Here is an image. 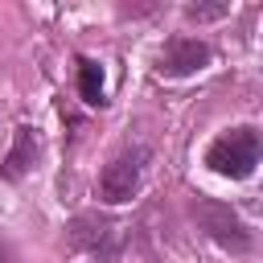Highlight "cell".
<instances>
[{
  "label": "cell",
  "instance_id": "obj_1",
  "mask_svg": "<svg viewBox=\"0 0 263 263\" xmlns=\"http://www.w3.org/2000/svg\"><path fill=\"white\" fill-rule=\"evenodd\" d=\"M205 164L230 181H242L255 173L259 164V132L255 127H230L226 136H218L205 152Z\"/></svg>",
  "mask_w": 263,
  "mask_h": 263
},
{
  "label": "cell",
  "instance_id": "obj_2",
  "mask_svg": "<svg viewBox=\"0 0 263 263\" xmlns=\"http://www.w3.org/2000/svg\"><path fill=\"white\" fill-rule=\"evenodd\" d=\"M193 218H197V226H201L218 247H226V251H234V255H242V251L255 247L247 222H242L230 205H222V201H210V197L197 201V205H193Z\"/></svg>",
  "mask_w": 263,
  "mask_h": 263
},
{
  "label": "cell",
  "instance_id": "obj_3",
  "mask_svg": "<svg viewBox=\"0 0 263 263\" xmlns=\"http://www.w3.org/2000/svg\"><path fill=\"white\" fill-rule=\"evenodd\" d=\"M144 160H148V152H144V148H127V152H119V156L103 168V177H99V197H103L107 205L127 201V197L140 189Z\"/></svg>",
  "mask_w": 263,
  "mask_h": 263
},
{
  "label": "cell",
  "instance_id": "obj_4",
  "mask_svg": "<svg viewBox=\"0 0 263 263\" xmlns=\"http://www.w3.org/2000/svg\"><path fill=\"white\" fill-rule=\"evenodd\" d=\"M210 45L205 41H193V37H173L164 49H160V74L168 78H185V74H197L210 66Z\"/></svg>",
  "mask_w": 263,
  "mask_h": 263
},
{
  "label": "cell",
  "instance_id": "obj_5",
  "mask_svg": "<svg viewBox=\"0 0 263 263\" xmlns=\"http://www.w3.org/2000/svg\"><path fill=\"white\" fill-rule=\"evenodd\" d=\"M66 238L78 251H107V242L115 238V222L111 218H99V214H78L66 226Z\"/></svg>",
  "mask_w": 263,
  "mask_h": 263
},
{
  "label": "cell",
  "instance_id": "obj_6",
  "mask_svg": "<svg viewBox=\"0 0 263 263\" xmlns=\"http://www.w3.org/2000/svg\"><path fill=\"white\" fill-rule=\"evenodd\" d=\"M37 148H41L37 132H33V127H16L12 148H8V156H4V164H0V177H4V181L25 177V173L33 168V160H37Z\"/></svg>",
  "mask_w": 263,
  "mask_h": 263
},
{
  "label": "cell",
  "instance_id": "obj_7",
  "mask_svg": "<svg viewBox=\"0 0 263 263\" xmlns=\"http://www.w3.org/2000/svg\"><path fill=\"white\" fill-rule=\"evenodd\" d=\"M78 86H82V99H86L90 107H103V70H99V62H82Z\"/></svg>",
  "mask_w": 263,
  "mask_h": 263
},
{
  "label": "cell",
  "instance_id": "obj_8",
  "mask_svg": "<svg viewBox=\"0 0 263 263\" xmlns=\"http://www.w3.org/2000/svg\"><path fill=\"white\" fill-rule=\"evenodd\" d=\"M226 12H230V4H189V8H185L189 21H218V16H226Z\"/></svg>",
  "mask_w": 263,
  "mask_h": 263
},
{
  "label": "cell",
  "instance_id": "obj_9",
  "mask_svg": "<svg viewBox=\"0 0 263 263\" xmlns=\"http://www.w3.org/2000/svg\"><path fill=\"white\" fill-rule=\"evenodd\" d=\"M0 263H12V255H8V247H0Z\"/></svg>",
  "mask_w": 263,
  "mask_h": 263
}]
</instances>
